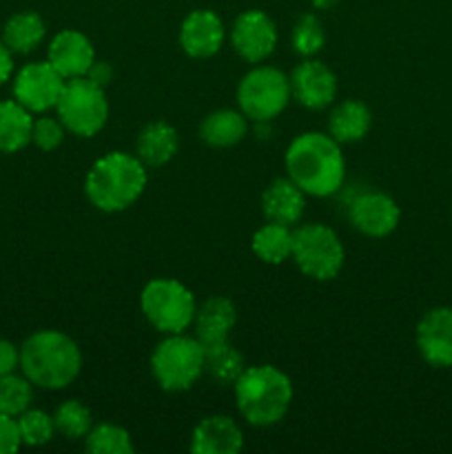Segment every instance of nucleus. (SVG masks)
I'll return each instance as SVG.
<instances>
[{"label": "nucleus", "instance_id": "9d476101", "mask_svg": "<svg viewBox=\"0 0 452 454\" xmlns=\"http://www.w3.org/2000/svg\"><path fill=\"white\" fill-rule=\"evenodd\" d=\"M65 82L66 80L53 69L49 60L27 62L13 75V100L20 102L34 115L47 114V111L56 109Z\"/></svg>", "mask_w": 452, "mask_h": 454}, {"label": "nucleus", "instance_id": "a878e982", "mask_svg": "<svg viewBox=\"0 0 452 454\" xmlns=\"http://www.w3.org/2000/svg\"><path fill=\"white\" fill-rule=\"evenodd\" d=\"M244 368V355L229 340L204 346V375L211 377L217 386H233Z\"/></svg>", "mask_w": 452, "mask_h": 454}, {"label": "nucleus", "instance_id": "ddd939ff", "mask_svg": "<svg viewBox=\"0 0 452 454\" xmlns=\"http://www.w3.org/2000/svg\"><path fill=\"white\" fill-rule=\"evenodd\" d=\"M291 93L306 109H326L337 98V75L326 62L317 58H304L288 75Z\"/></svg>", "mask_w": 452, "mask_h": 454}, {"label": "nucleus", "instance_id": "20e7f679", "mask_svg": "<svg viewBox=\"0 0 452 454\" xmlns=\"http://www.w3.org/2000/svg\"><path fill=\"white\" fill-rule=\"evenodd\" d=\"M235 406L239 417L255 428L277 426L288 415L292 403V381L270 364L246 366L233 384Z\"/></svg>", "mask_w": 452, "mask_h": 454}, {"label": "nucleus", "instance_id": "39448f33", "mask_svg": "<svg viewBox=\"0 0 452 454\" xmlns=\"http://www.w3.org/2000/svg\"><path fill=\"white\" fill-rule=\"evenodd\" d=\"M151 375L167 393H186L204 375V346L186 333L164 335L151 355Z\"/></svg>", "mask_w": 452, "mask_h": 454}, {"label": "nucleus", "instance_id": "0eeeda50", "mask_svg": "<svg viewBox=\"0 0 452 454\" xmlns=\"http://www.w3.org/2000/svg\"><path fill=\"white\" fill-rule=\"evenodd\" d=\"M291 260L306 278L315 282H331L344 269L346 248L331 226L310 222L292 231Z\"/></svg>", "mask_w": 452, "mask_h": 454}, {"label": "nucleus", "instance_id": "c756f323", "mask_svg": "<svg viewBox=\"0 0 452 454\" xmlns=\"http://www.w3.org/2000/svg\"><path fill=\"white\" fill-rule=\"evenodd\" d=\"M18 428H20L22 446L40 448L47 446L56 434V424H53V415L38 411V408H27L22 415L16 417Z\"/></svg>", "mask_w": 452, "mask_h": 454}, {"label": "nucleus", "instance_id": "f03ea898", "mask_svg": "<svg viewBox=\"0 0 452 454\" xmlns=\"http://www.w3.org/2000/svg\"><path fill=\"white\" fill-rule=\"evenodd\" d=\"M82 371V350L74 337L44 328L27 337L20 346V372L43 390H65Z\"/></svg>", "mask_w": 452, "mask_h": 454}, {"label": "nucleus", "instance_id": "4be33fe9", "mask_svg": "<svg viewBox=\"0 0 452 454\" xmlns=\"http://www.w3.org/2000/svg\"><path fill=\"white\" fill-rule=\"evenodd\" d=\"M372 127V114L362 100H341L328 114V133L339 145H355L368 136Z\"/></svg>", "mask_w": 452, "mask_h": 454}, {"label": "nucleus", "instance_id": "b1692460", "mask_svg": "<svg viewBox=\"0 0 452 454\" xmlns=\"http://www.w3.org/2000/svg\"><path fill=\"white\" fill-rule=\"evenodd\" d=\"M34 114L16 100H0V153H18L31 145Z\"/></svg>", "mask_w": 452, "mask_h": 454}, {"label": "nucleus", "instance_id": "393cba45", "mask_svg": "<svg viewBox=\"0 0 452 454\" xmlns=\"http://www.w3.org/2000/svg\"><path fill=\"white\" fill-rule=\"evenodd\" d=\"M251 248L264 264L279 266L292 255V229L277 222H266L253 233Z\"/></svg>", "mask_w": 452, "mask_h": 454}, {"label": "nucleus", "instance_id": "f704fd0d", "mask_svg": "<svg viewBox=\"0 0 452 454\" xmlns=\"http://www.w3.org/2000/svg\"><path fill=\"white\" fill-rule=\"evenodd\" d=\"M89 80H93L96 84H100V87H106V84L113 80V67L109 65V62H102V60H96L91 65V69H89L87 74Z\"/></svg>", "mask_w": 452, "mask_h": 454}, {"label": "nucleus", "instance_id": "f8f14e48", "mask_svg": "<svg viewBox=\"0 0 452 454\" xmlns=\"http://www.w3.org/2000/svg\"><path fill=\"white\" fill-rule=\"evenodd\" d=\"M348 220L366 238H388L401 222V208L381 191H363L350 202Z\"/></svg>", "mask_w": 452, "mask_h": 454}, {"label": "nucleus", "instance_id": "6ab92c4d", "mask_svg": "<svg viewBox=\"0 0 452 454\" xmlns=\"http://www.w3.org/2000/svg\"><path fill=\"white\" fill-rule=\"evenodd\" d=\"M235 324H238V309H235V304L229 297H208V300L202 301V304L198 306V310H195V337H198L204 346L229 340Z\"/></svg>", "mask_w": 452, "mask_h": 454}, {"label": "nucleus", "instance_id": "f257e3e1", "mask_svg": "<svg viewBox=\"0 0 452 454\" xmlns=\"http://www.w3.org/2000/svg\"><path fill=\"white\" fill-rule=\"evenodd\" d=\"M284 164L286 176L310 198H331L344 186V151L328 131L300 133L288 145Z\"/></svg>", "mask_w": 452, "mask_h": 454}, {"label": "nucleus", "instance_id": "473e14b6", "mask_svg": "<svg viewBox=\"0 0 452 454\" xmlns=\"http://www.w3.org/2000/svg\"><path fill=\"white\" fill-rule=\"evenodd\" d=\"M22 439L18 428L16 417H9L0 412V454H13L20 450Z\"/></svg>", "mask_w": 452, "mask_h": 454}, {"label": "nucleus", "instance_id": "2f4dec72", "mask_svg": "<svg viewBox=\"0 0 452 454\" xmlns=\"http://www.w3.org/2000/svg\"><path fill=\"white\" fill-rule=\"evenodd\" d=\"M66 129L60 122L58 115H47L40 114L38 118H34V127H31V145L35 149L44 151V153H51V151L60 149L62 142H65Z\"/></svg>", "mask_w": 452, "mask_h": 454}, {"label": "nucleus", "instance_id": "f3484780", "mask_svg": "<svg viewBox=\"0 0 452 454\" xmlns=\"http://www.w3.org/2000/svg\"><path fill=\"white\" fill-rule=\"evenodd\" d=\"M242 448V428L229 415L204 417L191 433V452L195 454H238Z\"/></svg>", "mask_w": 452, "mask_h": 454}, {"label": "nucleus", "instance_id": "5701e85b", "mask_svg": "<svg viewBox=\"0 0 452 454\" xmlns=\"http://www.w3.org/2000/svg\"><path fill=\"white\" fill-rule=\"evenodd\" d=\"M44 35H47V25L40 13L18 12L7 18L0 38L13 56H27L43 44Z\"/></svg>", "mask_w": 452, "mask_h": 454}, {"label": "nucleus", "instance_id": "c9c22d12", "mask_svg": "<svg viewBox=\"0 0 452 454\" xmlns=\"http://www.w3.org/2000/svg\"><path fill=\"white\" fill-rule=\"evenodd\" d=\"M12 75H13V53L9 51V47L3 43V38H0V87H3L4 82H9Z\"/></svg>", "mask_w": 452, "mask_h": 454}, {"label": "nucleus", "instance_id": "6e6552de", "mask_svg": "<svg viewBox=\"0 0 452 454\" xmlns=\"http://www.w3.org/2000/svg\"><path fill=\"white\" fill-rule=\"evenodd\" d=\"M53 111L65 124L66 133L93 137L105 129L109 120V100L105 87L82 75V78L66 80Z\"/></svg>", "mask_w": 452, "mask_h": 454}, {"label": "nucleus", "instance_id": "dca6fc26", "mask_svg": "<svg viewBox=\"0 0 452 454\" xmlns=\"http://www.w3.org/2000/svg\"><path fill=\"white\" fill-rule=\"evenodd\" d=\"M47 60L65 80L82 78L96 62V47L82 31L62 29L49 43Z\"/></svg>", "mask_w": 452, "mask_h": 454}, {"label": "nucleus", "instance_id": "4468645a", "mask_svg": "<svg viewBox=\"0 0 452 454\" xmlns=\"http://www.w3.org/2000/svg\"><path fill=\"white\" fill-rule=\"evenodd\" d=\"M417 350L433 368L452 366V309L434 306L425 310L415 331Z\"/></svg>", "mask_w": 452, "mask_h": 454}, {"label": "nucleus", "instance_id": "9b49d317", "mask_svg": "<svg viewBox=\"0 0 452 454\" xmlns=\"http://www.w3.org/2000/svg\"><path fill=\"white\" fill-rule=\"evenodd\" d=\"M230 47L248 65H260L277 47V25L261 9H248L230 27Z\"/></svg>", "mask_w": 452, "mask_h": 454}, {"label": "nucleus", "instance_id": "1a4fd4ad", "mask_svg": "<svg viewBox=\"0 0 452 454\" xmlns=\"http://www.w3.org/2000/svg\"><path fill=\"white\" fill-rule=\"evenodd\" d=\"M291 80L277 67H253L238 84V109L251 122H270L291 102Z\"/></svg>", "mask_w": 452, "mask_h": 454}, {"label": "nucleus", "instance_id": "423d86ee", "mask_svg": "<svg viewBox=\"0 0 452 454\" xmlns=\"http://www.w3.org/2000/svg\"><path fill=\"white\" fill-rule=\"evenodd\" d=\"M140 310L162 335H177L193 326L198 301L191 288L173 278H155L140 293Z\"/></svg>", "mask_w": 452, "mask_h": 454}, {"label": "nucleus", "instance_id": "412c9836", "mask_svg": "<svg viewBox=\"0 0 452 454\" xmlns=\"http://www.w3.org/2000/svg\"><path fill=\"white\" fill-rule=\"evenodd\" d=\"M248 122L251 120L239 109L211 111L199 122V140L213 149H230L246 137Z\"/></svg>", "mask_w": 452, "mask_h": 454}, {"label": "nucleus", "instance_id": "7c9ffc66", "mask_svg": "<svg viewBox=\"0 0 452 454\" xmlns=\"http://www.w3.org/2000/svg\"><path fill=\"white\" fill-rule=\"evenodd\" d=\"M326 43V34L319 22V18L304 16L292 29V49L304 58H315V53L322 51Z\"/></svg>", "mask_w": 452, "mask_h": 454}, {"label": "nucleus", "instance_id": "bb28decb", "mask_svg": "<svg viewBox=\"0 0 452 454\" xmlns=\"http://www.w3.org/2000/svg\"><path fill=\"white\" fill-rule=\"evenodd\" d=\"M53 424H56V433L62 434L69 442H78L89 434L93 428V417L87 403L80 399H66L53 412Z\"/></svg>", "mask_w": 452, "mask_h": 454}, {"label": "nucleus", "instance_id": "2eb2a0df", "mask_svg": "<svg viewBox=\"0 0 452 454\" xmlns=\"http://www.w3.org/2000/svg\"><path fill=\"white\" fill-rule=\"evenodd\" d=\"M226 40L224 20L213 9H195L180 25L182 51L195 60L213 58Z\"/></svg>", "mask_w": 452, "mask_h": 454}, {"label": "nucleus", "instance_id": "72a5a7b5", "mask_svg": "<svg viewBox=\"0 0 452 454\" xmlns=\"http://www.w3.org/2000/svg\"><path fill=\"white\" fill-rule=\"evenodd\" d=\"M20 371V346L0 337V375Z\"/></svg>", "mask_w": 452, "mask_h": 454}, {"label": "nucleus", "instance_id": "7ed1b4c3", "mask_svg": "<svg viewBox=\"0 0 452 454\" xmlns=\"http://www.w3.org/2000/svg\"><path fill=\"white\" fill-rule=\"evenodd\" d=\"M149 182L146 167L136 153L111 151L89 168L84 177V195L102 213H120L142 198Z\"/></svg>", "mask_w": 452, "mask_h": 454}, {"label": "nucleus", "instance_id": "c85d7f7f", "mask_svg": "<svg viewBox=\"0 0 452 454\" xmlns=\"http://www.w3.org/2000/svg\"><path fill=\"white\" fill-rule=\"evenodd\" d=\"M34 388L25 375H0V412L9 417L22 415L34 403Z\"/></svg>", "mask_w": 452, "mask_h": 454}, {"label": "nucleus", "instance_id": "a211bd4d", "mask_svg": "<svg viewBox=\"0 0 452 454\" xmlns=\"http://www.w3.org/2000/svg\"><path fill=\"white\" fill-rule=\"evenodd\" d=\"M304 211L306 193L288 176L273 180L261 193V213L266 222L295 226L304 217Z\"/></svg>", "mask_w": 452, "mask_h": 454}, {"label": "nucleus", "instance_id": "cd10ccee", "mask_svg": "<svg viewBox=\"0 0 452 454\" xmlns=\"http://www.w3.org/2000/svg\"><path fill=\"white\" fill-rule=\"evenodd\" d=\"M84 448L91 454H131L136 450L131 433L118 424H97L84 437Z\"/></svg>", "mask_w": 452, "mask_h": 454}, {"label": "nucleus", "instance_id": "aec40b11", "mask_svg": "<svg viewBox=\"0 0 452 454\" xmlns=\"http://www.w3.org/2000/svg\"><path fill=\"white\" fill-rule=\"evenodd\" d=\"M180 149V136L168 122H151L137 133L136 155L146 168H160L171 162Z\"/></svg>", "mask_w": 452, "mask_h": 454}]
</instances>
